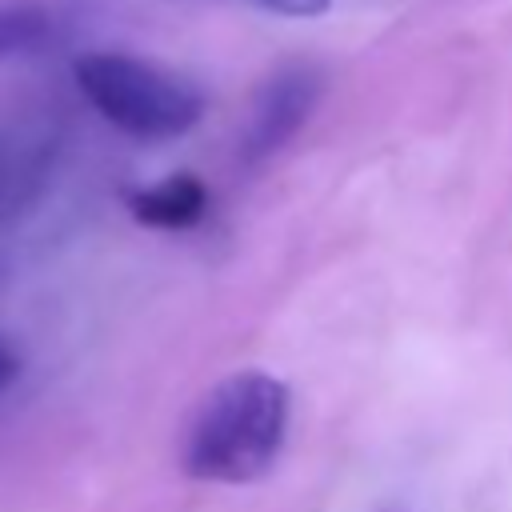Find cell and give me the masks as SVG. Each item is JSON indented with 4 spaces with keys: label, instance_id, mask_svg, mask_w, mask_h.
Masks as SVG:
<instances>
[{
    "label": "cell",
    "instance_id": "8",
    "mask_svg": "<svg viewBox=\"0 0 512 512\" xmlns=\"http://www.w3.org/2000/svg\"><path fill=\"white\" fill-rule=\"evenodd\" d=\"M16 372H20V360H16V356H12V348L0 340V392L16 380Z\"/></svg>",
    "mask_w": 512,
    "mask_h": 512
},
{
    "label": "cell",
    "instance_id": "3",
    "mask_svg": "<svg viewBox=\"0 0 512 512\" xmlns=\"http://www.w3.org/2000/svg\"><path fill=\"white\" fill-rule=\"evenodd\" d=\"M320 100V72L312 64H284L276 68L264 88L256 92L244 140H240V160L248 168L272 160L312 116Z\"/></svg>",
    "mask_w": 512,
    "mask_h": 512
},
{
    "label": "cell",
    "instance_id": "5",
    "mask_svg": "<svg viewBox=\"0 0 512 512\" xmlns=\"http://www.w3.org/2000/svg\"><path fill=\"white\" fill-rule=\"evenodd\" d=\"M40 180V148H28L0 132V208H12Z\"/></svg>",
    "mask_w": 512,
    "mask_h": 512
},
{
    "label": "cell",
    "instance_id": "4",
    "mask_svg": "<svg viewBox=\"0 0 512 512\" xmlns=\"http://www.w3.org/2000/svg\"><path fill=\"white\" fill-rule=\"evenodd\" d=\"M128 212L144 228L184 232L208 216V188L196 172H168L164 180L128 196Z\"/></svg>",
    "mask_w": 512,
    "mask_h": 512
},
{
    "label": "cell",
    "instance_id": "6",
    "mask_svg": "<svg viewBox=\"0 0 512 512\" xmlns=\"http://www.w3.org/2000/svg\"><path fill=\"white\" fill-rule=\"evenodd\" d=\"M48 36V20L28 8H0V60L40 48Z\"/></svg>",
    "mask_w": 512,
    "mask_h": 512
},
{
    "label": "cell",
    "instance_id": "1",
    "mask_svg": "<svg viewBox=\"0 0 512 512\" xmlns=\"http://www.w3.org/2000/svg\"><path fill=\"white\" fill-rule=\"evenodd\" d=\"M292 392L280 376L240 368L208 388L188 432L180 464L204 484H256L264 480L288 440Z\"/></svg>",
    "mask_w": 512,
    "mask_h": 512
},
{
    "label": "cell",
    "instance_id": "9",
    "mask_svg": "<svg viewBox=\"0 0 512 512\" xmlns=\"http://www.w3.org/2000/svg\"><path fill=\"white\" fill-rule=\"evenodd\" d=\"M380 512H412V508H404V504H388V508H380Z\"/></svg>",
    "mask_w": 512,
    "mask_h": 512
},
{
    "label": "cell",
    "instance_id": "7",
    "mask_svg": "<svg viewBox=\"0 0 512 512\" xmlns=\"http://www.w3.org/2000/svg\"><path fill=\"white\" fill-rule=\"evenodd\" d=\"M252 4L272 16H292V20H316L332 8V0H252Z\"/></svg>",
    "mask_w": 512,
    "mask_h": 512
},
{
    "label": "cell",
    "instance_id": "2",
    "mask_svg": "<svg viewBox=\"0 0 512 512\" xmlns=\"http://www.w3.org/2000/svg\"><path fill=\"white\" fill-rule=\"evenodd\" d=\"M80 96L116 132L160 144L192 132L204 116V92L188 76L128 52H84L72 60Z\"/></svg>",
    "mask_w": 512,
    "mask_h": 512
}]
</instances>
